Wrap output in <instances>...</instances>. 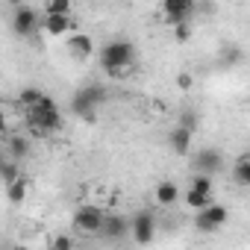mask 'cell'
<instances>
[{
  "label": "cell",
  "mask_w": 250,
  "mask_h": 250,
  "mask_svg": "<svg viewBox=\"0 0 250 250\" xmlns=\"http://www.w3.org/2000/svg\"><path fill=\"white\" fill-rule=\"evenodd\" d=\"M27 118V127H30V139H47L53 133H59L65 127V118H62V109L56 106L53 97H42V103H36L33 109L24 112Z\"/></svg>",
  "instance_id": "6da1fadb"
},
{
  "label": "cell",
  "mask_w": 250,
  "mask_h": 250,
  "mask_svg": "<svg viewBox=\"0 0 250 250\" xmlns=\"http://www.w3.org/2000/svg\"><path fill=\"white\" fill-rule=\"evenodd\" d=\"M136 65V44L130 39H109L100 47V68L112 80H124Z\"/></svg>",
  "instance_id": "7a4b0ae2"
},
{
  "label": "cell",
  "mask_w": 250,
  "mask_h": 250,
  "mask_svg": "<svg viewBox=\"0 0 250 250\" xmlns=\"http://www.w3.org/2000/svg\"><path fill=\"white\" fill-rule=\"evenodd\" d=\"M109 100V88L106 85H97V83H88L83 88H77L71 94V112L83 121H94L97 118V109Z\"/></svg>",
  "instance_id": "3957f363"
},
{
  "label": "cell",
  "mask_w": 250,
  "mask_h": 250,
  "mask_svg": "<svg viewBox=\"0 0 250 250\" xmlns=\"http://www.w3.org/2000/svg\"><path fill=\"white\" fill-rule=\"evenodd\" d=\"M9 27L18 39H36L42 33V12L27 6V3H18L12 9V18H9Z\"/></svg>",
  "instance_id": "277c9868"
},
{
  "label": "cell",
  "mask_w": 250,
  "mask_h": 250,
  "mask_svg": "<svg viewBox=\"0 0 250 250\" xmlns=\"http://www.w3.org/2000/svg\"><path fill=\"white\" fill-rule=\"evenodd\" d=\"M156 229H159V221H156V215H153L150 209H139V212L130 218V235H133V241L142 244V247L156 238Z\"/></svg>",
  "instance_id": "5b68a950"
},
{
  "label": "cell",
  "mask_w": 250,
  "mask_h": 250,
  "mask_svg": "<svg viewBox=\"0 0 250 250\" xmlns=\"http://www.w3.org/2000/svg\"><path fill=\"white\" fill-rule=\"evenodd\" d=\"M103 215H106L103 206H97V203H83V206H77V212H74V229L83 232V235H97V229H100V224H103Z\"/></svg>",
  "instance_id": "8992f818"
},
{
  "label": "cell",
  "mask_w": 250,
  "mask_h": 250,
  "mask_svg": "<svg viewBox=\"0 0 250 250\" xmlns=\"http://www.w3.org/2000/svg\"><path fill=\"white\" fill-rule=\"evenodd\" d=\"M97 235L109 244H118L130 235V218L127 215H121V212H106L103 215V224L97 229Z\"/></svg>",
  "instance_id": "52a82bcc"
},
{
  "label": "cell",
  "mask_w": 250,
  "mask_h": 250,
  "mask_svg": "<svg viewBox=\"0 0 250 250\" xmlns=\"http://www.w3.org/2000/svg\"><path fill=\"white\" fill-rule=\"evenodd\" d=\"M224 165H227V159H224V153H221L218 147H200V150L191 156L194 174H206V177H212V180H215L218 171H224Z\"/></svg>",
  "instance_id": "ba28073f"
},
{
  "label": "cell",
  "mask_w": 250,
  "mask_h": 250,
  "mask_svg": "<svg viewBox=\"0 0 250 250\" xmlns=\"http://www.w3.org/2000/svg\"><path fill=\"white\" fill-rule=\"evenodd\" d=\"M227 221H229V212H227V206H221V203H209L206 209L194 212V227H197L200 232H218Z\"/></svg>",
  "instance_id": "9c48e42d"
},
{
  "label": "cell",
  "mask_w": 250,
  "mask_h": 250,
  "mask_svg": "<svg viewBox=\"0 0 250 250\" xmlns=\"http://www.w3.org/2000/svg\"><path fill=\"white\" fill-rule=\"evenodd\" d=\"M194 0H165L162 3V15L168 18V24H188V18L194 15Z\"/></svg>",
  "instance_id": "30bf717a"
},
{
  "label": "cell",
  "mask_w": 250,
  "mask_h": 250,
  "mask_svg": "<svg viewBox=\"0 0 250 250\" xmlns=\"http://www.w3.org/2000/svg\"><path fill=\"white\" fill-rule=\"evenodd\" d=\"M65 47H68V53H71L77 62H85V59L94 53V39H91L88 33H74V36L65 39Z\"/></svg>",
  "instance_id": "8fae6325"
},
{
  "label": "cell",
  "mask_w": 250,
  "mask_h": 250,
  "mask_svg": "<svg viewBox=\"0 0 250 250\" xmlns=\"http://www.w3.org/2000/svg\"><path fill=\"white\" fill-rule=\"evenodd\" d=\"M3 153H6V159H9V162H18V165H21V162L30 156V136H18V133L6 136Z\"/></svg>",
  "instance_id": "7c38bea8"
},
{
  "label": "cell",
  "mask_w": 250,
  "mask_h": 250,
  "mask_svg": "<svg viewBox=\"0 0 250 250\" xmlns=\"http://www.w3.org/2000/svg\"><path fill=\"white\" fill-rule=\"evenodd\" d=\"M74 18L71 15H42V30L50 36H65L68 30H74Z\"/></svg>",
  "instance_id": "4fadbf2b"
},
{
  "label": "cell",
  "mask_w": 250,
  "mask_h": 250,
  "mask_svg": "<svg viewBox=\"0 0 250 250\" xmlns=\"http://www.w3.org/2000/svg\"><path fill=\"white\" fill-rule=\"evenodd\" d=\"M191 139H194V133H188V130H183V127H174V130L168 133V147H171L177 156H188Z\"/></svg>",
  "instance_id": "5bb4252c"
},
{
  "label": "cell",
  "mask_w": 250,
  "mask_h": 250,
  "mask_svg": "<svg viewBox=\"0 0 250 250\" xmlns=\"http://www.w3.org/2000/svg\"><path fill=\"white\" fill-rule=\"evenodd\" d=\"M153 197H156L159 206H174V203L180 200V186H177L174 180H162V183H156Z\"/></svg>",
  "instance_id": "9a60e30c"
},
{
  "label": "cell",
  "mask_w": 250,
  "mask_h": 250,
  "mask_svg": "<svg viewBox=\"0 0 250 250\" xmlns=\"http://www.w3.org/2000/svg\"><path fill=\"white\" fill-rule=\"evenodd\" d=\"M229 174H232V183L235 186H250V153H241L232 165H229Z\"/></svg>",
  "instance_id": "2e32d148"
},
{
  "label": "cell",
  "mask_w": 250,
  "mask_h": 250,
  "mask_svg": "<svg viewBox=\"0 0 250 250\" xmlns=\"http://www.w3.org/2000/svg\"><path fill=\"white\" fill-rule=\"evenodd\" d=\"M27 194H30V180H27V177H18L15 183L6 186V200H9L12 206H21V203L27 200Z\"/></svg>",
  "instance_id": "e0dca14e"
},
{
  "label": "cell",
  "mask_w": 250,
  "mask_h": 250,
  "mask_svg": "<svg viewBox=\"0 0 250 250\" xmlns=\"http://www.w3.org/2000/svg\"><path fill=\"white\" fill-rule=\"evenodd\" d=\"M42 97H44V91H42L39 85H24V88L18 91V106L27 112V109H33L36 103H42Z\"/></svg>",
  "instance_id": "ac0fdd59"
},
{
  "label": "cell",
  "mask_w": 250,
  "mask_h": 250,
  "mask_svg": "<svg viewBox=\"0 0 250 250\" xmlns=\"http://www.w3.org/2000/svg\"><path fill=\"white\" fill-rule=\"evenodd\" d=\"M183 203H186L188 209L200 212V209H206V206L212 203V194H197V191H188V188H186V194H183Z\"/></svg>",
  "instance_id": "d6986e66"
},
{
  "label": "cell",
  "mask_w": 250,
  "mask_h": 250,
  "mask_svg": "<svg viewBox=\"0 0 250 250\" xmlns=\"http://www.w3.org/2000/svg\"><path fill=\"white\" fill-rule=\"evenodd\" d=\"M221 62H224L227 68H232V65L244 62V50H241L238 44H224V50H221Z\"/></svg>",
  "instance_id": "ffe728a7"
},
{
  "label": "cell",
  "mask_w": 250,
  "mask_h": 250,
  "mask_svg": "<svg viewBox=\"0 0 250 250\" xmlns=\"http://www.w3.org/2000/svg\"><path fill=\"white\" fill-rule=\"evenodd\" d=\"M212 188H215V180H212V177H206V174H194V177H191L188 191H197V194H212Z\"/></svg>",
  "instance_id": "44dd1931"
},
{
  "label": "cell",
  "mask_w": 250,
  "mask_h": 250,
  "mask_svg": "<svg viewBox=\"0 0 250 250\" xmlns=\"http://www.w3.org/2000/svg\"><path fill=\"white\" fill-rule=\"evenodd\" d=\"M197 124H200V118H197V112H194V109H183V112H180V118H177V127H183V130H188V133H194V130H197Z\"/></svg>",
  "instance_id": "7402d4cb"
},
{
  "label": "cell",
  "mask_w": 250,
  "mask_h": 250,
  "mask_svg": "<svg viewBox=\"0 0 250 250\" xmlns=\"http://www.w3.org/2000/svg\"><path fill=\"white\" fill-rule=\"evenodd\" d=\"M42 15H71V0H50L44 3Z\"/></svg>",
  "instance_id": "603a6c76"
},
{
  "label": "cell",
  "mask_w": 250,
  "mask_h": 250,
  "mask_svg": "<svg viewBox=\"0 0 250 250\" xmlns=\"http://www.w3.org/2000/svg\"><path fill=\"white\" fill-rule=\"evenodd\" d=\"M18 177H24V174H21V165H18V162H6V165H3V171H0V183H3V186L15 183Z\"/></svg>",
  "instance_id": "cb8c5ba5"
},
{
  "label": "cell",
  "mask_w": 250,
  "mask_h": 250,
  "mask_svg": "<svg viewBox=\"0 0 250 250\" xmlns=\"http://www.w3.org/2000/svg\"><path fill=\"white\" fill-rule=\"evenodd\" d=\"M50 250H74V238L71 235H53V247Z\"/></svg>",
  "instance_id": "d4e9b609"
},
{
  "label": "cell",
  "mask_w": 250,
  "mask_h": 250,
  "mask_svg": "<svg viewBox=\"0 0 250 250\" xmlns=\"http://www.w3.org/2000/svg\"><path fill=\"white\" fill-rule=\"evenodd\" d=\"M174 39H177L180 44L188 42V39H191V27H188V24H177V27H174Z\"/></svg>",
  "instance_id": "484cf974"
},
{
  "label": "cell",
  "mask_w": 250,
  "mask_h": 250,
  "mask_svg": "<svg viewBox=\"0 0 250 250\" xmlns=\"http://www.w3.org/2000/svg\"><path fill=\"white\" fill-rule=\"evenodd\" d=\"M191 83H194V80H191V74H188V71H180V74H177V88L188 91V88H191Z\"/></svg>",
  "instance_id": "4316f807"
},
{
  "label": "cell",
  "mask_w": 250,
  "mask_h": 250,
  "mask_svg": "<svg viewBox=\"0 0 250 250\" xmlns=\"http://www.w3.org/2000/svg\"><path fill=\"white\" fill-rule=\"evenodd\" d=\"M3 136H9V121H6V112L0 109V139Z\"/></svg>",
  "instance_id": "83f0119b"
},
{
  "label": "cell",
  "mask_w": 250,
  "mask_h": 250,
  "mask_svg": "<svg viewBox=\"0 0 250 250\" xmlns=\"http://www.w3.org/2000/svg\"><path fill=\"white\" fill-rule=\"evenodd\" d=\"M9 159H6V153H3V147H0V171H3V165H6Z\"/></svg>",
  "instance_id": "f1b7e54d"
},
{
  "label": "cell",
  "mask_w": 250,
  "mask_h": 250,
  "mask_svg": "<svg viewBox=\"0 0 250 250\" xmlns=\"http://www.w3.org/2000/svg\"><path fill=\"white\" fill-rule=\"evenodd\" d=\"M12 250H30L27 244H12Z\"/></svg>",
  "instance_id": "f546056e"
},
{
  "label": "cell",
  "mask_w": 250,
  "mask_h": 250,
  "mask_svg": "<svg viewBox=\"0 0 250 250\" xmlns=\"http://www.w3.org/2000/svg\"><path fill=\"white\" fill-rule=\"evenodd\" d=\"M0 250H12V244H0Z\"/></svg>",
  "instance_id": "4dcf8cb0"
}]
</instances>
